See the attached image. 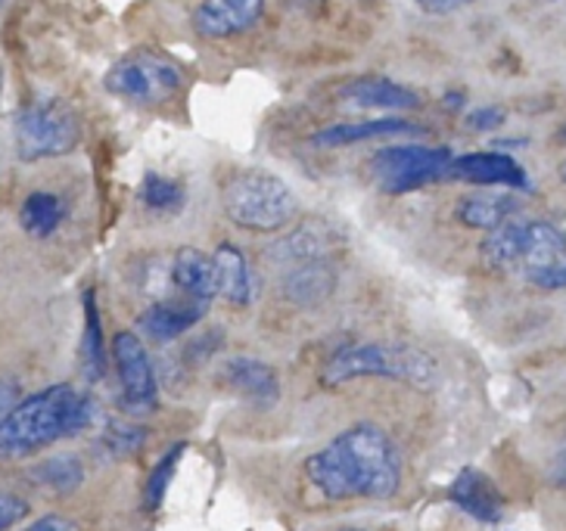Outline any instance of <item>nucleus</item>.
<instances>
[{
	"mask_svg": "<svg viewBox=\"0 0 566 531\" xmlns=\"http://www.w3.org/2000/svg\"><path fill=\"white\" fill-rule=\"evenodd\" d=\"M184 72L166 53L134 51L106 72L103 87L128 103H166L181 91Z\"/></svg>",
	"mask_w": 566,
	"mask_h": 531,
	"instance_id": "obj_8",
	"label": "nucleus"
},
{
	"mask_svg": "<svg viewBox=\"0 0 566 531\" xmlns=\"http://www.w3.org/2000/svg\"><path fill=\"white\" fill-rule=\"evenodd\" d=\"M66 215L69 205L63 197L38 190V193H29L25 202H22L19 224H22V231L32 233V236H51V233L60 231V224L66 221Z\"/></svg>",
	"mask_w": 566,
	"mask_h": 531,
	"instance_id": "obj_21",
	"label": "nucleus"
},
{
	"mask_svg": "<svg viewBox=\"0 0 566 531\" xmlns=\"http://www.w3.org/2000/svg\"><path fill=\"white\" fill-rule=\"evenodd\" d=\"M339 100L355 109H367V113H408V109H420V103H423L417 91L392 82L386 75L349 78L339 87Z\"/></svg>",
	"mask_w": 566,
	"mask_h": 531,
	"instance_id": "obj_10",
	"label": "nucleus"
},
{
	"mask_svg": "<svg viewBox=\"0 0 566 531\" xmlns=\"http://www.w3.org/2000/svg\"><path fill=\"white\" fill-rule=\"evenodd\" d=\"M17 382H0V414H7V411H13V404H17Z\"/></svg>",
	"mask_w": 566,
	"mask_h": 531,
	"instance_id": "obj_32",
	"label": "nucleus"
},
{
	"mask_svg": "<svg viewBox=\"0 0 566 531\" xmlns=\"http://www.w3.org/2000/svg\"><path fill=\"white\" fill-rule=\"evenodd\" d=\"M209 311V305L206 301L197 299H168V301H156L150 305L144 315H140V332L144 336H150L153 342H171V339H178L187 330H193L197 323H200L202 317Z\"/></svg>",
	"mask_w": 566,
	"mask_h": 531,
	"instance_id": "obj_14",
	"label": "nucleus"
},
{
	"mask_svg": "<svg viewBox=\"0 0 566 531\" xmlns=\"http://www.w3.org/2000/svg\"><path fill=\"white\" fill-rule=\"evenodd\" d=\"M216 267H218V289H221V296L237 305V308H247L252 301V274H250V262H247V255L231 246V243H224V246H218L216 249Z\"/></svg>",
	"mask_w": 566,
	"mask_h": 531,
	"instance_id": "obj_20",
	"label": "nucleus"
},
{
	"mask_svg": "<svg viewBox=\"0 0 566 531\" xmlns=\"http://www.w3.org/2000/svg\"><path fill=\"white\" fill-rule=\"evenodd\" d=\"M22 531H72V522L63 519V516H44V519H38V522H32L29 529Z\"/></svg>",
	"mask_w": 566,
	"mask_h": 531,
	"instance_id": "obj_30",
	"label": "nucleus"
},
{
	"mask_svg": "<svg viewBox=\"0 0 566 531\" xmlns=\"http://www.w3.org/2000/svg\"><path fill=\"white\" fill-rule=\"evenodd\" d=\"M507 121V113L501 106H480L467 116V128L470 131H495Z\"/></svg>",
	"mask_w": 566,
	"mask_h": 531,
	"instance_id": "obj_28",
	"label": "nucleus"
},
{
	"mask_svg": "<svg viewBox=\"0 0 566 531\" xmlns=\"http://www.w3.org/2000/svg\"><path fill=\"white\" fill-rule=\"evenodd\" d=\"M84 330H82V370L91 382H97L106 373V339H103L101 308L94 289L84 293Z\"/></svg>",
	"mask_w": 566,
	"mask_h": 531,
	"instance_id": "obj_22",
	"label": "nucleus"
},
{
	"mask_svg": "<svg viewBox=\"0 0 566 531\" xmlns=\"http://www.w3.org/2000/svg\"><path fill=\"white\" fill-rule=\"evenodd\" d=\"M551 481L566 491V445L557 450V454H554V460H551Z\"/></svg>",
	"mask_w": 566,
	"mask_h": 531,
	"instance_id": "obj_31",
	"label": "nucleus"
},
{
	"mask_svg": "<svg viewBox=\"0 0 566 531\" xmlns=\"http://www.w3.org/2000/svg\"><path fill=\"white\" fill-rule=\"evenodd\" d=\"M224 215L237 227L255 233H277L300 215V200L290 183L268 171H240L224 183Z\"/></svg>",
	"mask_w": 566,
	"mask_h": 531,
	"instance_id": "obj_4",
	"label": "nucleus"
},
{
	"mask_svg": "<svg viewBox=\"0 0 566 531\" xmlns=\"http://www.w3.org/2000/svg\"><path fill=\"white\" fill-rule=\"evenodd\" d=\"M305 476L327 500H389L401 488V454L374 423H358L305 460Z\"/></svg>",
	"mask_w": 566,
	"mask_h": 531,
	"instance_id": "obj_1",
	"label": "nucleus"
},
{
	"mask_svg": "<svg viewBox=\"0 0 566 531\" xmlns=\"http://www.w3.org/2000/svg\"><path fill=\"white\" fill-rule=\"evenodd\" d=\"M324 385H346L352 380H396L415 389L436 382V361L427 351L399 342H358L339 349L324 364Z\"/></svg>",
	"mask_w": 566,
	"mask_h": 531,
	"instance_id": "obj_3",
	"label": "nucleus"
},
{
	"mask_svg": "<svg viewBox=\"0 0 566 531\" xmlns=\"http://www.w3.org/2000/svg\"><path fill=\"white\" fill-rule=\"evenodd\" d=\"M184 457V445H171V448L156 460V466L150 469V479H147V488H144V507L156 513L159 507H163V500H166V491L171 479H175V472H178V464H181Z\"/></svg>",
	"mask_w": 566,
	"mask_h": 531,
	"instance_id": "obj_23",
	"label": "nucleus"
},
{
	"mask_svg": "<svg viewBox=\"0 0 566 531\" xmlns=\"http://www.w3.org/2000/svg\"><path fill=\"white\" fill-rule=\"evenodd\" d=\"M526 280L533 283L535 289H545V293L566 289V255H560V258H557V262H551V265L530 270V274H526Z\"/></svg>",
	"mask_w": 566,
	"mask_h": 531,
	"instance_id": "obj_26",
	"label": "nucleus"
},
{
	"mask_svg": "<svg viewBox=\"0 0 566 531\" xmlns=\"http://www.w3.org/2000/svg\"><path fill=\"white\" fill-rule=\"evenodd\" d=\"M140 202L150 212H178L184 205L181 181H175L168 174H147L140 183Z\"/></svg>",
	"mask_w": 566,
	"mask_h": 531,
	"instance_id": "obj_24",
	"label": "nucleus"
},
{
	"mask_svg": "<svg viewBox=\"0 0 566 531\" xmlns=\"http://www.w3.org/2000/svg\"><path fill=\"white\" fill-rule=\"evenodd\" d=\"M265 13V0H200L193 25L206 38H237L252 32Z\"/></svg>",
	"mask_w": 566,
	"mask_h": 531,
	"instance_id": "obj_12",
	"label": "nucleus"
},
{
	"mask_svg": "<svg viewBox=\"0 0 566 531\" xmlns=\"http://www.w3.org/2000/svg\"><path fill=\"white\" fill-rule=\"evenodd\" d=\"M171 280L175 286L181 289V296L197 301H209L221 296L218 289V267H216V255H206V252L193 249L187 246L175 255L171 262Z\"/></svg>",
	"mask_w": 566,
	"mask_h": 531,
	"instance_id": "obj_17",
	"label": "nucleus"
},
{
	"mask_svg": "<svg viewBox=\"0 0 566 531\" xmlns=\"http://www.w3.org/2000/svg\"><path fill=\"white\" fill-rule=\"evenodd\" d=\"M408 137L420 134L415 121L408 118H365V121H343V125H327L312 137V147L317 150H339L365 140H384V137Z\"/></svg>",
	"mask_w": 566,
	"mask_h": 531,
	"instance_id": "obj_15",
	"label": "nucleus"
},
{
	"mask_svg": "<svg viewBox=\"0 0 566 531\" xmlns=\"http://www.w3.org/2000/svg\"><path fill=\"white\" fill-rule=\"evenodd\" d=\"M334 286L336 274L327 262H302V265H296V270L286 274L283 293H286V299L296 301L302 308H312V305H321L327 299L334 293Z\"/></svg>",
	"mask_w": 566,
	"mask_h": 531,
	"instance_id": "obj_19",
	"label": "nucleus"
},
{
	"mask_svg": "<svg viewBox=\"0 0 566 531\" xmlns=\"http://www.w3.org/2000/svg\"><path fill=\"white\" fill-rule=\"evenodd\" d=\"M343 531H367V529H343Z\"/></svg>",
	"mask_w": 566,
	"mask_h": 531,
	"instance_id": "obj_33",
	"label": "nucleus"
},
{
	"mask_svg": "<svg viewBox=\"0 0 566 531\" xmlns=\"http://www.w3.org/2000/svg\"><path fill=\"white\" fill-rule=\"evenodd\" d=\"M523 202L516 200L514 193H473L467 197L458 209H454V217L470 227V231H499L501 224H507L511 217L520 212Z\"/></svg>",
	"mask_w": 566,
	"mask_h": 531,
	"instance_id": "obj_18",
	"label": "nucleus"
},
{
	"mask_svg": "<svg viewBox=\"0 0 566 531\" xmlns=\"http://www.w3.org/2000/svg\"><path fill=\"white\" fill-rule=\"evenodd\" d=\"M485 262L499 270H523L545 267L566 255V233L548 221H507L492 231L483 243Z\"/></svg>",
	"mask_w": 566,
	"mask_h": 531,
	"instance_id": "obj_5",
	"label": "nucleus"
},
{
	"mask_svg": "<svg viewBox=\"0 0 566 531\" xmlns=\"http://www.w3.org/2000/svg\"><path fill=\"white\" fill-rule=\"evenodd\" d=\"M564 181H566V166H564Z\"/></svg>",
	"mask_w": 566,
	"mask_h": 531,
	"instance_id": "obj_34",
	"label": "nucleus"
},
{
	"mask_svg": "<svg viewBox=\"0 0 566 531\" xmlns=\"http://www.w3.org/2000/svg\"><path fill=\"white\" fill-rule=\"evenodd\" d=\"M451 181L476 183V187H507V190H523L530 187V178L523 166L504 156V152H467L454 156L449 168Z\"/></svg>",
	"mask_w": 566,
	"mask_h": 531,
	"instance_id": "obj_13",
	"label": "nucleus"
},
{
	"mask_svg": "<svg viewBox=\"0 0 566 531\" xmlns=\"http://www.w3.org/2000/svg\"><path fill=\"white\" fill-rule=\"evenodd\" d=\"M221 380L228 389H233L243 399L259 401V404H271L281 399V376L277 370L262 361V358H247L237 354L228 364L221 367Z\"/></svg>",
	"mask_w": 566,
	"mask_h": 531,
	"instance_id": "obj_16",
	"label": "nucleus"
},
{
	"mask_svg": "<svg viewBox=\"0 0 566 531\" xmlns=\"http://www.w3.org/2000/svg\"><path fill=\"white\" fill-rule=\"evenodd\" d=\"M415 3L430 17H449V13H458V10L470 7L473 0H415Z\"/></svg>",
	"mask_w": 566,
	"mask_h": 531,
	"instance_id": "obj_29",
	"label": "nucleus"
},
{
	"mask_svg": "<svg viewBox=\"0 0 566 531\" xmlns=\"http://www.w3.org/2000/svg\"><path fill=\"white\" fill-rule=\"evenodd\" d=\"M451 162H454V152L449 147L405 144V147H386V150L374 152L367 162V171L384 193L401 197L408 190H420L427 183L449 178Z\"/></svg>",
	"mask_w": 566,
	"mask_h": 531,
	"instance_id": "obj_7",
	"label": "nucleus"
},
{
	"mask_svg": "<svg viewBox=\"0 0 566 531\" xmlns=\"http://www.w3.org/2000/svg\"><path fill=\"white\" fill-rule=\"evenodd\" d=\"M34 476L41 485H48L53 491H72L78 488L84 479V466L78 464V457L72 454H60V457H51L44 464L34 469Z\"/></svg>",
	"mask_w": 566,
	"mask_h": 531,
	"instance_id": "obj_25",
	"label": "nucleus"
},
{
	"mask_svg": "<svg viewBox=\"0 0 566 531\" xmlns=\"http://www.w3.org/2000/svg\"><path fill=\"white\" fill-rule=\"evenodd\" d=\"M113 364H116L118 385H122V407L134 416L153 414L159 407V385H156L150 354L144 349L140 336L134 332L113 336Z\"/></svg>",
	"mask_w": 566,
	"mask_h": 531,
	"instance_id": "obj_9",
	"label": "nucleus"
},
{
	"mask_svg": "<svg viewBox=\"0 0 566 531\" xmlns=\"http://www.w3.org/2000/svg\"><path fill=\"white\" fill-rule=\"evenodd\" d=\"M94 416V401L69 382H56L25 401L0 420V450L13 457H29L60 438L87 429Z\"/></svg>",
	"mask_w": 566,
	"mask_h": 531,
	"instance_id": "obj_2",
	"label": "nucleus"
},
{
	"mask_svg": "<svg viewBox=\"0 0 566 531\" xmlns=\"http://www.w3.org/2000/svg\"><path fill=\"white\" fill-rule=\"evenodd\" d=\"M19 159L25 162H41V159H56L69 156L82 144V121L60 100L29 103L17 118L13 128Z\"/></svg>",
	"mask_w": 566,
	"mask_h": 531,
	"instance_id": "obj_6",
	"label": "nucleus"
},
{
	"mask_svg": "<svg viewBox=\"0 0 566 531\" xmlns=\"http://www.w3.org/2000/svg\"><path fill=\"white\" fill-rule=\"evenodd\" d=\"M29 516V500L13 491H0V531H10Z\"/></svg>",
	"mask_w": 566,
	"mask_h": 531,
	"instance_id": "obj_27",
	"label": "nucleus"
},
{
	"mask_svg": "<svg viewBox=\"0 0 566 531\" xmlns=\"http://www.w3.org/2000/svg\"><path fill=\"white\" fill-rule=\"evenodd\" d=\"M449 500L461 513L476 519V522H485V525L501 522L504 510H507V500L501 495L499 485L489 479L483 469H473V466H467L451 479Z\"/></svg>",
	"mask_w": 566,
	"mask_h": 531,
	"instance_id": "obj_11",
	"label": "nucleus"
}]
</instances>
